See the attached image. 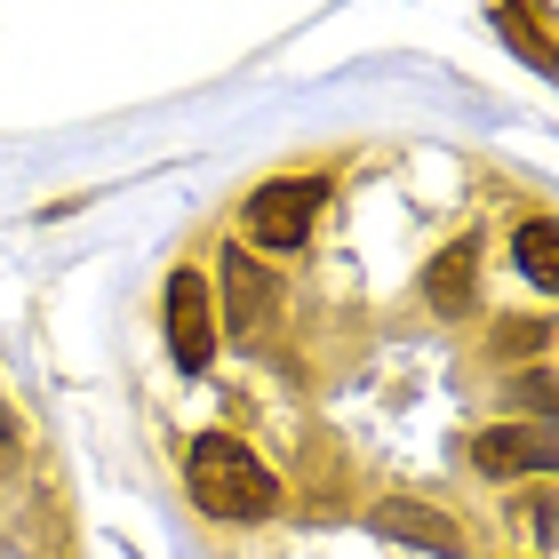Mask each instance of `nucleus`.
Instances as JSON below:
<instances>
[{
  "instance_id": "2",
  "label": "nucleus",
  "mask_w": 559,
  "mask_h": 559,
  "mask_svg": "<svg viewBox=\"0 0 559 559\" xmlns=\"http://www.w3.org/2000/svg\"><path fill=\"white\" fill-rule=\"evenodd\" d=\"M320 200H328V176H272V185H257V200H248V248L257 257H296L312 240Z\"/></svg>"
},
{
  "instance_id": "4",
  "label": "nucleus",
  "mask_w": 559,
  "mask_h": 559,
  "mask_svg": "<svg viewBox=\"0 0 559 559\" xmlns=\"http://www.w3.org/2000/svg\"><path fill=\"white\" fill-rule=\"evenodd\" d=\"M472 472L520 479V472H559V431L551 424H496L472 440Z\"/></svg>"
},
{
  "instance_id": "5",
  "label": "nucleus",
  "mask_w": 559,
  "mask_h": 559,
  "mask_svg": "<svg viewBox=\"0 0 559 559\" xmlns=\"http://www.w3.org/2000/svg\"><path fill=\"white\" fill-rule=\"evenodd\" d=\"M224 320H233V336H257V328L280 312V272L257 257V248H224Z\"/></svg>"
},
{
  "instance_id": "1",
  "label": "nucleus",
  "mask_w": 559,
  "mask_h": 559,
  "mask_svg": "<svg viewBox=\"0 0 559 559\" xmlns=\"http://www.w3.org/2000/svg\"><path fill=\"white\" fill-rule=\"evenodd\" d=\"M185 479H192V503L209 520H264V512H280V479L257 464V448H248V440H233V431L192 440Z\"/></svg>"
},
{
  "instance_id": "11",
  "label": "nucleus",
  "mask_w": 559,
  "mask_h": 559,
  "mask_svg": "<svg viewBox=\"0 0 559 559\" xmlns=\"http://www.w3.org/2000/svg\"><path fill=\"white\" fill-rule=\"evenodd\" d=\"M544 336V328L536 320H512V328H496V352H527V344H536Z\"/></svg>"
},
{
  "instance_id": "14",
  "label": "nucleus",
  "mask_w": 559,
  "mask_h": 559,
  "mask_svg": "<svg viewBox=\"0 0 559 559\" xmlns=\"http://www.w3.org/2000/svg\"><path fill=\"white\" fill-rule=\"evenodd\" d=\"M0 559H24V551H0Z\"/></svg>"
},
{
  "instance_id": "10",
  "label": "nucleus",
  "mask_w": 559,
  "mask_h": 559,
  "mask_svg": "<svg viewBox=\"0 0 559 559\" xmlns=\"http://www.w3.org/2000/svg\"><path fill=\"white\" fill-rule=\"evenodd\" d=\"M496 33H503V40H520V48H527V64L559 72V48H551V40H544V33H536V24H527L520 9H496Z\"/></svg>"
},
{
  "instance_id": "9",
  "label": "nucleus",
  "mask_w": 559,
  "mask_h": 559,
  "mask_svg": "<svg viewBox=\"0 0 559 559\" xmlns=\"http://www.w3.org/2000/svg\"><path fill=\"white\" fill-rule=\"evenodd\" d=\"M512 400H520L536 424L559 431V384H551V368H520V376H512Z\"/></svg>"
},
{
  "instance_id": "12",
  "label": "nucleus",
  "mask_w": 559,
  "mask_h": 559,
  "mask_svg": "<svg viewBox=\"0 0 559 559\" xmlns=\"http://www.w3.org/2000/svg\"><path fill=\"white\" fill-rule=\"evenodd\" d=\"M16 464V416H9V400H0V472Z\"/></svg>"
},
{
  "instance_id": "3",
  "label": "nucleus",
  "mask_w": 559,
  "mask_h": 559,
  "mask_svg": "<svg viewBox=\"0 0 559 559\" xmlns=\"http://www.w3.org/2000/svg\"><path fill=\"white\" fill-rule=\"evenodd\" d=\"M160 320H168V352L185 376H209L216 360V296L200 272H168V296H160Z\"/></svg>"
},
{
  "instance_id": "13",
  "label": "nucleus",
  "mask_w": 559,
  "mask_h": 559,
  "mask_svg": "<svg viewBox=\"0 0 559 559\" xmlns=\"http://www.w3.org/2000/svg\"><path fill=\"white\" fill-rule=\"evenodd\" d=\"M536 536H544V544H559V496H544V503H536Z\"/></svg>"
},
{
  "instance_id": "7",
  "label": "nucleus",
  "mask_w": 559,
  "mask_h": 559,
  "mask_svg": "<svg viewBox=\"0 0 559 559\" xmlns=\"http://www.w3.org/2000/svg\"><path fill=\"white\" fill-rule=\"evenodd\" d=\"M424 304L431 312H472V240H455V248H440L431 257V272H424Z\"/></svg>"
},
{
  "instance_id": "6",
  "label": "nucleus",
  "mask_w": 559,
  "mask_h": 559,
  "mask_svg": "<svg viewBox=\"0 0 559 559\" xmlns=\"http://www.w3.org/2000/svg\"><path fill=\"white\" fill-rule=\"evenodd\" d=\"M376 536H392V544H416V551H440V559H464V527H455L448 512H431V503H408V496H392V503H376Z\"/></svg>"
},
{
  "instance_id": "8",
  "label": "nucleus",
  "mask_w": 559,
  "mask_h": 559,
  "mask_svg": "<svg viewBox=\"0 0 559 559\" xmlns=\"http://www.w3.org/2000/svg\"><path fill=\"white\" fill-rule=\"evenodd\" d=\"M512 264L536 280V288L559 296V224H551V216H527L520 233H512Z\"/></svg>"
}]
</instances>
